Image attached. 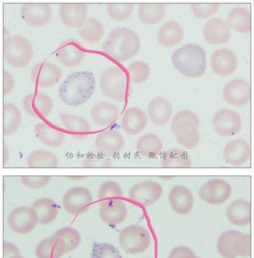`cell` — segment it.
<instances>
[{
  "instance_id": "1",
  "label": "cell",
  "mask_w": 254,
  "mask_h": 258,
  "mask_svg": "<svg viewBox=\"0 0 254 258\" xmlns=\"http://www.w3.org/2000/svg\"><path fill=\"white\" fill-rule=\"evenodd\" d=\"M95 78L88 71H79L71 74L59 86V96L65 104L79 106L85 104L92 96Z\"/></svg>"
},
{
  "instance_id": "2",
  "label": "cell",
  "mask_w": 254,
  "mask_h": 258,
  "mask_svg": "<svg viewBox=\"0 0 254 258\" xmlns=\"http://www.w3.org/2000/svg\"><path fill=\"white\" fill-rule=\"evenodd\" d=\"M141 41L134 31L118 27L110 31L102 46V50L111 58L124 62L136 56L141 49Z\"/></svg>"
},
{
  "instance_id": "3",
  "label": "cell",
  "mask_w": 254,
  "mask_h": 258,
  "mask_svg": "<svg viewBox=\"0 0 254 258\" xmlns=\"http://www.w3.org/2000/svg\"><path fill=\"white\" fill-rule=\"evenodd\" d=\"M172 62L178 72L190 78L202 77L207 67L206 51L194 43H188L174 51Z\"/></svg>"
},
{
  "instance_id": "4",
  "label": "cell",
  "mask_w": 254,
  "mask_h": 258,
  "mask_svg": "<svg viewBox=\"0 0 254 258\" xmlns=\"http://www.w3.org/2000/svg\"><path fill=\"white\" fill-rule=\"evenodd\" d=\"M200 121L190 110L179 111L172 119L171 130L178 144L185 149L196 148L200 141Z\"/></svg>"
},
{
  "instance_id": "5",
  "label": "cell",
  "mask_w": 254,
  "mask_h": 258,
  "mask_svg": "<svg viewBox=\"0 0 254 258\" xmlns=\"http://www.w3.org/2000/svg\"><path fill=\"white\" fill-rule=\"evenodd\" d=\"M4 57L14 69H21L29 65L34 51L30 42L22 35H12L4 41Z\"/></svg>"
},
{
  "instance_id": "6",
  "label": "cell",
  "mask_w": 254,
  "mask_h": 258,
  "mask_svg": "<svg viewBox=\"0 0 254 258\" xmlns=\"http://www.w3.org/2000/svg\"><path fill=\"white\" fill-rule=\"evenodd\" d=\"M100 86L106 97L119 102L125 101L129 91L128 78L124 71L118 67H109L103 71Z\"/></svg>"
},
{
  "instance_id": "7",
  "label": "cell",
  "mask_w": 254,
  "mask_h": 258,
  "mask_svg": "<svg viewBox=\"0 0 254 258\" xmlns=\"http://www.w3.org/2000/svg\"><path fill=\"white\" fill-rule=\"evenodd\" d=\"M121 248L131 255L146 251L151 244L149 232L140 225H130L123 229L118 237Z\"/></svg>"
},
{
  "instance_id": "8",
  "label": "cell",
  "mask_w": 254,
  "mask_h": 258,
  "mask_svg": "<svg viewBox=\"0 0 254 258\" xmlns=\"http://www.w3.org/2000/svg\"><path fill=\"white\" fill-rule=\"evenodd\" d=\"M214 131L220 136L231 137L239 134L243 126L239 113L225 108L218 110L212 119Z\"/></svg>"
},
{
  "instance_id": "9",
  "label": "cell",
  "mask_w": 254,
  "mask_h": 258,
  "mask_svg": "<svg viewBox=\"0 0 254 258\" xmlns=\"http://www.w3.org/2000/svg\"><path fill=\"white\" fill-rule=\"evenodd\" d=\"M232 193V186L228 182L221 178H213L202 186L199 196L206 204L218 205L227 202Z\"/></svg>"
},
{
  "instance_id": "10",
  "label": "cell",
  "mask_w": 254,
  "mask_h": 258,
  "mask_svg": "<svg viewBox=\"0 0 254 258\" xmlns=\"http://www.w3.org/2000/svg\"><path fill=\"white\" fill-rule=\"evenodd\" d=\"M93 201V196L88 189L77 186L67 190L63 197L62 204L66 212L77 215L87 212Z\"/></svg>"
},
{
  "instance_id": "11",
  "label": "cell",
  "mask_w": 254,
  "mask_h": 258,
  "mask_svg": "<svg viewBox=\"0 0 254 258\" xmlns=\"http://www.w3.org/2000/svg\"><path fill=\"white\" fill-rule=\"evenodd\" d=\"M8 222L14 232L19 235H26L36 227L38 220L33 208L21 206L15 208L10 213Z\"/></svg>"
},
{
  "instance_id": "12",
  "label": "cell",
  "mask_w": 254,
  "mask_h": 258,
  "mask_svg": "<svg viewBox=\"0 0 254 258\" xmlns=\"http://www.w3.org/2000/svg\"><path fill=\"white\" fill-rule=\"evenodd\" d=\"M163 188L158 182L146 180L138 182L130 189L129 198L137 203L149 207L156 203L163 194Z\"/></svg>"
},
{
  "instance_id": "13",
  "label": "cell",
  "mask_w": 254,
  "mask_h": 258,
  "mask_svg": "<svg viewBox=\"0 0 254 258\" xmlns=\"http://www.w3.org/2000/svg\"><path fill=\"white\" fill-rule=\"evenodd\" d=\"M63 76L61 70L52 63L41 61L35 64L30 74L31 81L42 89L50 88L57 84Z\"/></svg>"
},
{
  "instance_id": "14",
  "label": "cell",
  "mask_w": 254,
  "mask_h": 258,
  "mask_svg": "<svg viewBox=\"0 0 254 258\" xmlns=\"http://www.w3.org/2000/svg\"><path fill=\"white\" fill-rule=\"evenodd\" d=\"M20 12L23 21L35 27L47 25L52 17V9L49 4H23Z\"/></svg>"
},
{
  "instance_id": "15",
  "label": "cell",
  "mask_w": 254,
  "mask_h": 258,
  "mask_svg": "<svg viewBox=\"0 0 254 258\" xmlns=\"http://www.w3.org/2000/svg\"><path fill=\"white\" fill-rule=\"evenodd\" d=\"M86 51L80 43L73 39L64 41L55 52L58 61L69 68L77 67L84 60Z\"/></svg>"
},
{
  "instance_id": "16",
  "label": "cell",
  "mask_w": 254,
  "mask_h": 258,
  "mask_svg": "<svg viewBox=\"0 0 254 258\" xmlns=\"http://www.w3.org/2000/svg\"><path fill=\"white\" fill-rule=\"evenodd\" d=\"M222 95L229 104L242 107L249 102L251 90L247 81L242 79H235L225 85Z\"/></svg>"
},
{
  "instance_id": "17",
  "label": "cell",
  "mask_w": 254,
  "mask_h": 258,
  "mask_svg": "<svg viewBox=\"0 0 254 258\" xmlns=\"http://www.w3.org/2000/svg\"><path fill=\"white\" fill-rule=\"evenodd\" d=\"M23 106L30 116L36 118L48 116L54 108L52 100L48 95L42 93L27 95L23 99Z\"/></svg>"
},
{
  "instance_id": "18",
  "label": "cell",
  "mask_w": 254,
  "mask_h": 258,
  "mask_svg": "<svg viewBox=\"0 0 254 258\" xmlns=\"http://www.w3.org/2000/svg\"><path fill=\"white\" fill-rule=\"evenodd\" d=\"M99 215L106 224L116 226L122 223L128 215L124 202L118 199H110L101 202Z\"/></svg>"
},
{
  "instance_id": "19",
  "label": "cell",
  "mask_w": 254,
  "mask_h": 258,
  "mask_svg": "<svg viewBox=\"0 0 254 258\" xmlns=\"http://www.w3.org/2000/svg\"><path fill=\"white\" fill-rule=\"evenodd\" d=\"M213 72L220 77H227L237 69V58L231 50L220 49L214 51L210 59Z\"/></svg>"
},
{
  "instance_id": "20",
  "label": "cell",
  "mask_w": 254,
  "mask_h": 258,
  "mask_svg": "<svg viewBox=\"0 0 254 258\" xmlns=\"http://www.w3.org/2000/svg\"><path fill=\"white\" fill-rule=\"evenodd\" d=\"M223 156L229 165L241 166L249 160L251 156V148L247 141L243 139H236L225 145Z\"/></svg>"
},
{
  "instance_id": "21",
  "label": "cell",
  "mask_w": 254,
  "mask_h": 258,
  "mask_svg": "<svg viewBox=\"0 0 254 258\" xmlns=\"http://www.w3.org/2000/svg\"><path fill=\"white\" fill-rule=\"evenodd\" d=\"M58 15L64 25L79 29L87 20V6L86 4H61Z\"/></svg>"
},
{
  "instance_id": "22",
  "label": "cell",
  "mask_w": 254,
  "mask_h": 258,
  "mask_svg": "<svg viewBox=\"0 0 254 258\" xmlns=\"http://www.w3.org/2000/svg\"><path fill=\"white\" fill-rule=\"evenodd\" d=\"M203 33L206 41L212 45L226 44L231 36L227 23L218 18L210 19L205 24Z\"/></svg>"
},
{
  "instance_id": "23",
  "label": "cell",
  "mask_w": 254,
  "mask_h": 258,
  "mask_svg": "<svg viewBox=\"0 0 254 258\" xmlns=\"http://www.w3.org/2000/svg\"><path fill=\"white\" fill-rule=\"evenodd\" d=\"M168 199L170 207L178 215H187L193 209L194 196L185 186H174L170 190Z\"/></svg>"
},
{
  "instance_id": "24",
  "label": "cell",
  "mask_w": 254,
  "mask_h": 258,
  "mask_svg": "<svg viewBox=\"0 0 254 258\" xmlns=\"http://www.w3.org/2000/svg\"><path fill=\"white\" fill-rule=\"evenodd\" d=\"M95 148L107 156L120 153L125 142L122 135L116 130H106L98 134L94 142Z\"/></svg>"
},
{
  "instance_id": "25",
  "label": "cell",
  "mask_w": 254,
  "mask_h": 258,
  "mask_svg": "<svg viewBox=\"0 0 254 258\" xmlns=\"http://www.w3.org/2000/svg\"><path fill=\"white\" fill-rule=\"evenodd\" d=\"M148 114L153 124L163 126L168 124L173 115V108L166 98L157 97L153 99L148 107Z\"/></svg>"
},
{
  "instance_id": "26",
  "label": "cell",
  "mask_w": 254,
  "mask_h": 258,
  "mask_svg": "<svg viewBox=\"0 0 254 258\" xmlns=\"http://www.w3.org/2000/svg\"><path fill=\"white\" fill-rule=\"evenodd\" d=\"M148 120V116L144 110L137 107H132L126 109L123 114L122 128L126 134L136 136L145 130Z\"/></svg>"
},
{
  "instance_id": "27",
  "label": "cell",
  "mask_w": 254,
  "mask_h": 258,
  "mask_svg": "<svg viewBox=\"0 0 254 258\" xmlns=\"http://www.w3.org/2000/svg\"><path fill=\"white\" fill-rule=\"evenodd\" d=\"M226 215L232 224L239 227H245L251 223V204L249 202L243 200L233 201L228 206Z\"/></svg>"
},
{
  "instance_id": "28",
  "label": "cell",
  "mask_w": 254,
  "mask_h": 258,
  "mask_svg": "<svg viewBox=\"0 0 254 258\" xmlns=\"http://www.w3.org/2000/svg\"><path fill=\"white\" fill-rule=\"evenodd\" d=\"M120 113V109L117 105L107 102L97 103L90 111L93 122L101 126L112 124L117 120Z\"/></svg>"
},
{
  "instance_id": "29",
  "label": "cell",
  "mask_w": 254,
  "mask_h": 258,
  "mask_svg": "<svg viewBox=\"0 0 254 258\" xmlns=\"http://www.w3.org/2000/svg\"><path fill=\"white\" fill-rule=\"evenodd\" d=\"M184 38V30L179 23L169 21L162 25L158 33V41L162 46L172 47L176 46Z\"/></svg>"
},
{
  "instance_id": "30",
  "label": "cell",
  "mask_w": 254,
  "mask_h": 258,
  "mask_svg": "<svg viewBox=\"0 0 254 258\" xmlns=\"http://www.w3.org/2000/svg\"><path fill=\"white\" fill-rule=\"evenodd\" d=\"M36 213L38 224L47 225L53 222L58 216V208L55 202L49 198H40L32 205Z\"/></svg>"
},
{
  "instance_id": "31",
  "label": "cell",
  "mask_w": 254,
  "mask_h": 258,
  "mask_svg": "<svg viewBox=\"0 0 254 258\" xmlns=\"http://www.w3.org/2000/svg\"><path fill=\"white\" fill-rule=\"evenodd\" d=\"M22 116L18 107L12 103L3 106V134L5 137L13 136L22 124Z\"/></svg>"
},
{
  "instance_id": "32",
  "label": "cell",
  "mask_w": 254,
  "mask_h": 258,
  "mask_svg": "<svg viewBox=\"0 0 254 258\" xmlns=\"http://www.w3.org/2000/svg\"><path fill=\"white\" fill-rule=\"evenodd\" d=\"M136 148L142 157L152 158L161 154L163 144L157 135L146 134L138 139Z\"/></svg>"
},
{
  "instance_id": "33",
  "label": "cell",
  "mask_w": 254,
  "mask_h": 258,
  "mask_svg": "<svg viewBox=\"0 0 254 258\" xmlns=\"http://www.w3.org/2000/svg\"><path fill=\"white\" fill-rule=\"evenodd\" d=\"M66 253L61 241L53 235L42 240L35 248L37 258H61Z\"/></svg>"
},
{
  "instance_id": "34",
  "label": "cell",
  "mask_w": 254,
  "mask_h": 258,
  "mask_svg": "<svg viewBox=\"0 0 254 258\" xmlns=\"http://www.w3.org/2000/svg\"><path fill=\"white\" fill-rule=\"evenodd\" d=\"M227 24L229 27L240 33H248L251 30V14L244 8H233L228 15Z\"/></svg>"
},
{
  "instance_id": "35",
  "label": "cell",
  "mask_w": 254,
  "mask_h": 258,
  "mask_svg": "<svg viewBox=\"0 0 254 258\" xmlns=\"http://www.w3.org/2000/svg\"><path fill=\"white\" fill-rule=\"evenodd\" d=\"M34 132L39 141L51 148H58L65 141V134L45 123L35 125Z\"/></svg>"
},
{
  "instance_id": "36",
  "label": "cell",
  "mask_w": 254,
  "mask_h": 258,
  "mask_svg": "<svg viewBox=\"0 0 254 258\" xmlns=\"http://www.w3.org/2000/svg\"><path fill=\"white\" fill-rule=\"evenodd\" d=\"M59 118L67 131L77 137L87 136L91 131L88 121L80 116L67 113L59 114Z\"/></svg>"
},
{
  "instance_id": "37",
  "label": "cell",
  "mask_w": 254,
  "mask_h": 258,
  "mask_svg": "<svg viewBox=\"0 0 254 258\" xmlns=\"http://www.w3.org/2000/svg\"><path fill=\"white\" fill-rule=\"evenodd\" d=\"M138 17L147 25H155L161 22L165 14L163 4H141L138 9Z\"/></svg>"
},
{
  "instance_id": "38",
  "label": "cell",
  "mask_w": 254,
  "mask_h": 258,
  "mask_svg": "<svg viewBox=\"0 0 254 258\" xmlns=\"http://www.w3.org/2000/svg\"><path fill=\"white\" fill-rule=\"evenodd\" d=\"M78 33L87 42L94 43L101 40L105 34V29L100 21L91 18L87 19L78 29Z\"/></svg>"
},
{
  "instance_id": "39",
  "label": "cell",
  "mask_w": 254,
  "mask_h": 258,
  "mask_svg": "<svg viewBox=\"0 0 254 258\" xmlns=\"http://www.w3.org/2000/svg\"><path fill=\"white\" fill-rule=\"evenodd\" d=\"M192 161L187 153L180 149H173L168 151L162 157L161 166L167 168H189Z\"/></svg>"
},
{
  "instance_id": "40",
  "label": "cell",
  "mask_w": 254,
  "mask_h": 258,
  "mask_svg": "<svg viewBox=\"0 0 254 258\" xmlns=\"http://www.w3.org/2000/svg\"><path fill=\"white\" fill-rule=\"evenodd\" d=\"M27 165L29 168H57L59 162L53 153L45 150H37L28 156Z\"/></svg>"
},
{
  "instance_id": "41",
  "label": "cell",
  "mask_w": 254,
  "mask_h": 258,
  "mask_svg": "<svg viewBox=\"0 0 254 258\" xmlns=\"http://www.w3.org/2000/svg\"><path fill=\"white\" fill-rule=\"evenodd\" d=\"M53 236L57 237L65 246L67 253L74 251L80 245L81 235L76 229L65 227L59 229Z\"/></svg>"
},
{
  "instance_id": "42",
  "label": "cell",
  "mask_w": 254,
  "mask_h": 258,
  "mask_svg": "<svg viewBox=\"0 0 254 258\" xmlns=\"http://www.w3.org/2000/svg\"><path fill=\"white\" fill-rule=\"evenodd\" d=\"M240 233L235 230H229L220 235L217 243L218 252L224 258H236V256L233 251L234 241Z\"/></svg>"
},
{
  "instance_id": "43",
  "label": "cell",
  "mask_w": 254,
  "mask_h": 258,
  "mask_svg": "<svg viewBox=\"0 0 254 258\" xmlns=\"http://www.w3.org/2000/svg\"><path fill=\"white\" fill-rule=\"evenodd\" d=\"M131 82L140 84L146 82L151 75V69L148 63L141 61L133 62L128 67Z\"/></svg>"
},
{
  "instance_id": "44",
  "label": "cell",
  "mask_w": 254,
  "mask_h": 258,
  "mask_svg": "<svg viewBox=\"0 0 254 258\" xmlns=\"http://www.w3.org/2000/svg\"><path fill=\"white\" fill-rule=\"evenodd\" d=\"M106 10L109 17L114 21H122L129 19L134 11L133 4H107Z\"/></svg>"
},
{
  "instance_id": "45",
  "label": "cell",
  "mask_w": 254,
  "mask_h": 258,
  "mask_svg": "<svg viewBox=\"0 0 254 258\" xmlns=\"http://www.w3.org/2000/svg\"><path fill=\"white\" fill-rule=\"evenodd\" d=\"M91 258H122L120 251L112 244L94 242Z\"/></svg>"
},
{
  "instance_id": "46",
  "label": "cell",
  "mask_w": 254,
  "mask_h": 258,
  "mask_svg": "<svg viewBox=\"0 0 254 258\" xmlns=\"http://www.w3.org/2000/svg\"><path fill=\"white\" fill-rule=\"evenodd\" d=\"M123 197L121 186L113 180H108L104 182L98 189L99 200L117 199Z\"/></svg>"
},
{
  "instance_id": "47",
  "label": "cell",
  "mask_w": 254,
  "mask_h": 258,
  "mask_svg": "<svg viewBox=\"0 0 254 258\" xmlns=\"http://www.w3.org/2000/svg\"><path fill=\"white\" fill-rule=\"evenodd\" d=\"M233 251L237 256L249 257L251 255V235L240 232L233 244Z\"/></svg>"
},
{
  "instance_id": "48",
  "label": "cell",
  "mask_w": 254,
  "mask_h": 258,
  "mask_svg": "<svg viewBox=\"0 0 254 258\" xmlns=\"http://www.w3.org/2000/svg\"><path fill=\"white\" fill-rule=\"evenodd\" d=\"M219 4H193L190 9L195 17L208 19L216 14L220 9Z\"/></svg>"
},
{
  "instance_id": "49",
  "label": "cell",
  "mask_w": 254,
  "mask_h": 258,
  "mask_svg": "<svg viewBox=\"0 0 254 258\" xmlns=\"http://www.w3.org/2000/svg\"><path fill=\"white\" fill-rule=\"evenodd\" d=\"M51 180L50 176H24L21 181L24 185L31 189H40L45 187Z\"/></svg>"
},
{
  "instance_id": "50",
  "label": "cell",
  "mask_w": 254,
  "mask_h": 258,
  "mask_svg": "<svg viewBox=\"0 0 254 258\" xmlns=\"http://www.w3.org/2000/svg\"><path fill=\"white\" fill-rule=\"evenodd\" d=\"M168 258H200L197 256L192 249L180 245L174 248L170 252Z\"/></svg>"
},
{
  "instance_id": "51",
  "label": "cell",
  "mask_w": 254,
  "mask_h": 258,
  "mask_svg": "<svg viewBox=\"0 0 254 258\" xmlns=\"http://www.w3.org/2000/svg\"><path fill=\"white\" fill-rule=\"evenodd\" d=\"M14 87V79L13 75L8 71L3 73V94L5 96L11 93Z\"/></svg>"
},
{
  "instance_id": "52",
  "label": "cell",
  "mask_w": 254,
  "mask_h": 258,
  "mask_svg": "<svg viewBox=\"0 0 254 258\" xmlns=\"http://www.w3.org/2000/svg\"><path fill=\"white\" fill-rule=\"evenodd\" d=\"M19 250L15 245L5 242L4 243V256L5 258L12 255H19Z\"/></svg>"
},
{
  "instance_id": "53",
  "label": "cell",
  "mask_w": 254,
  "mask_h": 258,
  "mask_svg": "<svg viewBox=\"0 0 254 258\" xmlns=\"http://www.w3.org/2000/svg\"><path fill=\"white\" fill-rule=\"evenodd\" d=\"M9 258H23V257L20 255H15V256H11Z\"/></svg>"
}]
</instances>
